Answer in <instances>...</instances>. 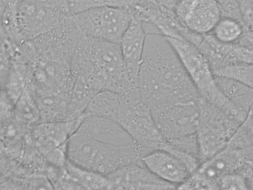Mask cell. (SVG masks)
I'll use <instances>...</instances> for the list:
<instances>
[{"mask_svg":"<svg viewBox=\"0 0 253 190\" xmlns=\"http://www.w3.org/2000/svg\"><path fill=\"white\" fill-rule=\"evenodd\" d=\"M240 125L220 108L202 98L200 121L196 133L200 162L225 148Z\"/></svg>","mask_w":253,"mask_h":190,"instance_id":"6","label":"cell"},{"mask_svg":"<svg viewBox=\"0 0 253 190\" xmlns=\"http://www.w3.org/2000/svg\"><path fill=\"white\" fill-rule=\"evenodd\" d=\"M136 0H62V8L69 16L103 7H130Z\"/></svg>","mask_w":253,"mask_h":190,"instance_id":"20","label":"cell"},{"mask_svg":"<svg viewBox=\"0 0 253 190\" xmlns=\"http://www.w3.org/2000/svg\"><path fill=\"white\" fill-rule=\"evenodd\" d=\"M63 173L80 189H111L106 175L79 166L68 159Z\"/></svg>","mask_w":253,"mask_h":190,"instance_id":"16","label":"cell"},{"mask_svg":"<svg viewBox=\"0 0 253 190\" xmlns=\"http://www.w3.org/2000/svg\"><path fill=\"white\" fill-rule=\"evenodd\" d=\"M67 17L55 0H18L4 32L20 44L52 31Z\"/></svg>","mask_w":253,"mask_h":190,"instance_id":"3","label":"cell"},{"mask_svg":"<svg viewBox=\"0 0 253 190\" xmlns=\"http://www.w3.org/2000/svg\"><path fill=\"white\" fill-rule=\"evenodd\" d=\"M147 34L142 21L134 14L119 44L126 72L137 84Z\"/></svg>","mask_w":253,"mask_h":190,"instance_id":"11","label":"cell"},{"mask_svg":"<svg viewBox=\"0 0 253 190\" xmlns=\"http://www.w3.org/2000/svg\"><path fill=\"white\" fill-rule=\"evenodd\" d=\"M111 190H171L176 186L153 174L141 160L107 175Z\"/></svg>","mask_w":253,"mask_h":190,"instance_id":"10","label":"cell"},{"mask_svg":"<svg viewBox=\"0 0 253 190\" xmlns=\"http://www.w3.org/2000/svg\"><path fill=\"white\" fill-rule=\"evenodd\" d=\"M13 111L17 119L26 124H34L40 119L41 112L32 82L14 104Z\"/></svg>","mask_w":253,"mask_h":190,"instance_id":"18","label":"cell"},{"mask_svg":"<svg viewBox=\"0 0 253 190\" xmlns=\"http://www.w3.org/2000/svg\"><path fill=\"white\" fill-rule=\"evenodd\" d=\"M166 38L201 97L222 110L228 108L230 102L219 87L208 60L198 47L185 39Z\"/></svg>","mask_w":253,"mask_h":190,"instance_id":"4","label":"cell"},{"mask_svg":"<svg viewBox=\"0 0 253 190\" xmlns=\"http://www.w3.org/2000/svg\"><path fill=\"white\" fill-rule=\"evenodd\" d=\"M245 31L241 21L232 17L221 16L211 33L221 43L234 44L240 40Z\"/></svg>","mask_w":253,"mask_h":190,"instance_id":"19","label":"cell"},{"mask_svg":"<svg viewBox=\"0 0 253 190\" xmlns=\"http://www.w3.org/2000/svg\"><path fill=\"white\" fill-rule=\"evenodd\" d=\"M244 166L239 149L226 147L201 162L189 178L178 187L185 190H218L220 180Z\"/></svg>","mask_w":253,"mask_h":190,"instance_id":"8","label":"cell"},{"mask_svg":"<svg viewBox=\"0 0 253 190\" xmlns=\"http://www.w3.org/2000/svg\"><path fill=\"white\" fill-rule=\"evenodd\" d=\"M133 17L130 7H99L69 16L83 36L118 44Z\"/></svg>","mask_w":253,"mask_h":190,"instance_id":"5","label":"cell"},{"mask_svg":"<svg viewBox=\"0 0 253 190\" xmlns=\"http://www.w3.org/2000/svg\"><path fill=\"white\" fill-rule=\"evenodd\" d=\"M215 77L227 99L239 110L248 114L253 104V88L230 79Z\"/></svg>","mask_w":253,"mask_h":190,"instance_id":"17","label":"cell"},{"mask_svg":"<svg viewBox=\"0 0 253 190\" xmlns=\"http://www.w3.org/2000/svg\"><path fill=\"white\" fill-rule=\"evenodd\" d=\"M76 131L108 144L125 145L134 143L130 135L121 125L99 115L83 113V119Z\"/></svg>","mask_w":253,"mask_h":190,"instance_id":"13","label":"cell"},{"mask_svg":"<svg viewBox=\"0 0 253 190\" xmlns=\"http://www.w3.org/2000/svg\"><path fill=\"white\" fill-rule=\"evenodd\" d=\"M72 69H83L97 80L103 91L128 93L138 90L126 72L120 45L82 36L74 51Z\"/></svg>","mask_w":253,"mask_h":190,"instance_id":"1","label":"cell"},{"mask_svg":"<svg viewBox=\"0 0 253 190\" xmlns=\"http://www.w3.org/2000/svg\"><path fill=\"white\" fill-rule=\"evenodd\" d=\"M82 117L80 115L69 120L45 121L36 125L33 136L37 147L45 154L64 144L77 130Z\"/></svg>","mask_w":253,"mask_h":190,"instance_id":"14","label":"cell"},{"mask_svg":"<svg viewBox=\"0 0 253 190\" xmlns=\"http://www.w3.org/2000/svg\"><path fill=\"white\" fill-rule=\"evenodd\" d=\"M249 189L246 177L241 172L236 171L226 175L220 180L218 190Z\"/></svg>","mask_w":253,"mask_h":190,"instance_id":"23","label":"cell"},{"mask_svg":"<svg viewBox=\"0 0 253 190\" xmlns=\"http://www.w3.org/2000/svg\"><path fill=\"white\" fill-rule=\"evenodd\" d=\"M212 71L215 76L230 79L253 88V63H231Z\"/></svg>","mask_w":253,"mask_h":190,"instance_id":"21","label":"cell"},{"mask_svg":"<svg viewBox=\"0 0 253 190\" xmlns=\"http://www.w3.org/2000/svg\"><path fill=\"white\" fill-rule=\"evenodd\" d=\"M168 9L173 10L179 0H147Z\"/></svg>","mask_w":253,"mask_h":190,"instance_id":"25","label":"cell"},{"mask_svg":"<svg viewBox=\"0 0 253 190\" xmlns=\"http://www.w3.org/2000/svg\"><path fill=\"white\" fill-rule=\"evenodd\" d=\"M32 81L29 63L16 52L9 69L1 80V90L15 104Z\"/></svg>","mask_w":253,"mask_h":190,"instance_id":"15","label":"cell"},{"mask_svg":"<svg viewBox=\"0 0 253 190\" xmlns=\"http://www.w3.org/2000/svg\"><path fill=\"white\" fill-rule=\"evenodd\" d=\"M245 29L253 30V0H237Z\"/></svg>","mask_w":253,"mask_h":190,"instance_id":"24","label":"cell"},{"mask_svg":"<svg viewBox=\"0 0 253 190\" xmlns=\"http://www.w3.org/2000/svg\"><path fill=\"white\" fill-rule=\"evenodd\" d=\"M141 160L153 174L164 181L174 185L176 189L192 174L181 159L165 149L153 150L143 155Z\"/></svg>","mask_w":253,"mask_h":190,"instance_id":"12","label":"cell"},{"mask_svg":"<svg viewBox=\"0 0 253 190\" xmlns=\"http://www.w3.org/2000/svg\"><path fill=\"white\" fill-rule=\"evenodd\" d=\"M202 99L199 96L170 102L150 110L158 128L167 141L196 134Z\"/></svg>","mask_w":253,"mask_h":190,"instance_id":"7","label":"cell"},{"mask_svg":"<svg viewBox=\"0 0 253 190\" xmlns=\"http://www.w3.org/2000/svg\"><path fill=\"white\" fill-rule=\"evenodd\" d=\"M173 11L185 28L199 35L211 33L222 16L217 0H179Z\"/></svg>","mask_w":253,"mask_h":190,"instance_id":"9","label":"cell"},{"mask_svg":"<svg viewBox=\"0 0 253 190\" xmlns=\"http://www.w3.org/2000/svg\"><path fill=\"white\" fill-rule=\"evenodd\" d=\"M253 145V120L247 116L230 139L227 147L240 149Z\"/></svg>","mask_w":253,"mask_h":190,"instance_id":"22","label":"cell"},{"mask_svg":"<svg viewBox=\"0 0 253 190\" xmlns=\"http://www.w3.org/2000/svg\"><path fill=\"white\" fill-rule=\"evenodd\" d=\"M66 152L67 159L71 162L106 176L141 158L134 143L108 144L78 131L68 140Z\"/></svg>","mask_w":253,"mask_h":190,"instance_id":"2","label":"cell"}]
</instances>
